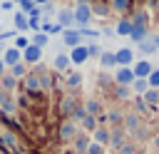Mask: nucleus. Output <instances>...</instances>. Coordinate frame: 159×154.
<instances>
[{
    "label": "nucleus",
    "mask_w": 159,
    "mask_h": 154,
    "mask_svg": "<svg viewBox=\"0 0 159 154\" xmlns=\"http://www.w3.org/2000/svg\"><path fill=\"white\" fill-rule=\"evenodd\" d=\"M47 42H50V35H45V32H35L32 35V40H30V45H35V47H47Z\"/></svg>",
    "instance_id": "obj_25"
},
{
    "label": "nucleus",
    "mask_w": 159,
    "mask_h": 154,
    "mask_svg": "<svg viewBox=\"0 0 159 154\" xmlns=\"http://www.w3.org/2000/svg\"><path fill=\"white\" fill-rule=\"evenodd\" d=\"M2 142H5V147H7L10 152H22V144L17 142V134H15V132H5V134H2Z\"/></svg>",
    "instance_id": "obj_12"
},
{
    "label": "nucleus",
    "mask_w": 159,
    "mask_h": 154,
    "mask_svg": "<svg viewBox=\"0 0 159 154\" xmlns=\"http://www.w3.org/2000/svg\"><path fill=\"white\" fill-rule=\"evenodd\" d=\"M117 154H137V144H134V142H124V144L117 149Z\"/></svg>",
    "instance_id": "obj_34"
},
{
    "label": "nucleus",
    "mask_w": 159,
    "mask_h": 154,
    "mask_svg": "<svg viewBox=\"0 0 159 154\" xmlns=\"http://www.w3.org/2000/svg\"><path fill=\"white\" fill-rule=\"evenodd\" d=\"M109 144L114 147V152L124 144V129H122V127H117L114 132H109Z\"/></svg>",
    "instance_id": "obj_18"
},
{
    "label": "nucleus",
    "mask_w": 159,
    "mask_h": 154,
    "mask_svg": "<svg viewBox=\"0 0 159 154\" xmlns=\"http://www.w3.org/2000/svg\"><path fill=\"white\" fill-rule=\"evenodd\" d=\"M67 57H70V65H82V62H87V60H89V57H87V47H84V45L72 47V52H70Z\"/></svg>",
    "instance_id": "obj_7"
},
{
    "label": "nucleus",
    "mask_w": 159,
    "mask_h": 154,
    "mask_svg": "<svg viewBox=\"0 0 159 154\" xmlns=\"http://www.w3.org/2000/svg\"><path fill=\"white\" fill-rule=\"evenodd\" d=\"M0 154H10V149H7L5 142H2V137H0Z\"/></svg>",
    "instance_id": "obj_45"
},
{
    "label": "nucleus",
    "mask_w": 159,
    "mask_h": 154,
    "mask_svg": "<svg viewBox=\"0 0 159 154\" xmlns=\"http://www.w3.org/2000/svg\"><path fill=\"white\" fill-rule=\"evenodd\" d=\"M99 65L102 67H114V52H102L99 55Z\"/></svg>",
    "instance_id": "obj_32"
},
{
    "label": "nucleus",
    "mask_w": 159,
    "mask_h": 154,
    "mask_svg": "<svg viewBox=\"0 0 159 154\" xmlns=\"http://www.w3.org/2000/svg\"><path fill=\"white\" fill-rule=\"evenodd\" d=\"M82 109H84L89 117H99V102H97V99H89V102H87Z\"/></svg>",
    "instance_id": "obj_27"
},
{
    "label": "nucleus",
    "mask_w": 159,
    "mask_h": 154,
    "mask_svg": "<svg viewBox=\"0 0 159 154\" xmlns=\"http://www.w3.org/2000/svg\"><path fill=\"white\" fill-rule=\"evenodd\" d=\"M119 99H124V97H129V87H117V92H114Z\"/></svg>",
    "instance_id": "obj_44"
},
{
    "label": "nucleus",
    "mask_w": 159,
    "mask_h": 154,
    "mask_svg": "<svg viewBox=\"0 0 159 154\" xmlns=\"http://www.w3.org/2000/svg\"><path fill=\"white\" fill-rule=\"evenodd\" d=\"M47 2H50V0H32V5H35V7H45Z\"/></svg>",
    "instance_id": "obj_46"
},
{
    "label": "nucleus",
    "mask_w": 159,
    "mask_h": 154,
    "mask_svg": "<svg viewBox=\"0 0 159 154\" xmlns=\"http://www.w3.org/2000/svg\"><path fill=\"white\" fill-rule=\"evenodd\" d=\"M142 99L147 102L149 109H157V107H159V89H147V92L142 94Z\"/></svg>",
    "instance_id": "obj_15"
},
{
    "label": "nucleus",
    "mask_w": 159,
    "mask_h": 154,
    "mask_svg": "<svg viewBox=\"0 0 159 154\" xmlns=\"http://www.w3.org/2000/svg\"><path fill=\"white\" fill-rule=\"evenodd\" d=\"M157 15H159V0H157Z\"/></svg>",
    "instance_id": "obj_49"
},
{
    "label": "nucleus",
    "mask_w": 159,
    "mask_h": 154,
    "mask_svg": "<svg viewBox=\"0 0 159 154\" xmlns=\"http://www.w3.org/2000/svg\"><path fill=\"white\" fill-rule=\"evenodd\" d=\"M80 129H87V132H94V129H97V119L87 114V117H84V119L80 122Z\"/></svg>",
    "instance_id": "obj_30"
},
{
    "label": "nucleus",
    "mask_w": 159,
    "mask_h": 154,
    "mask_svg": "<svg viewBox=\"0 0 159 154\" xmlns=\"http://www.w3.org/2000/svg\"><path fill=\"white\" fill-rule=\"evenodd\" d=\"M15 2L20 5V12H25V15H27V12L35 7V5H32V0H15Z\"/></svg>",
    "instance_id": "obj_38"
},
{
    "label": "nucleus",
    "mask_w": 159,
    "mask_h": 154,
    "mask_svg": "<svg viewBox=\"0 0 159 154\" xmlns=\"http://www.w3.org/2000/svg\"><path fill=\"white\" fill-rule=\"evenodd\" d=\"M129 40H132V42H142V40H147V27H137V25H132Z\"/></svg>",
    "instance_id": "obj_24"
},
{
    "label": "nucleus",
    "mask_w": 159,
    "mask_h": 154,
    "mask_svg": "<svg viewBox=\"0 0 159 154\" xmlns=\"http://www.w3.org/2000/svg\"><path fill=\"white\" fill-rule=\"evenodd\" d=\"M10 75L17 79V77H25V75H27V70H25V65H22V62H17V65H12V72H10Z\"/></svg>",
    "instance_id": "obj_36"
},
{
    "label": "nucleus",
    "mask_w": 159,
    "mask_h": 154,
    "mask_svg": "<svg viewBox=\"0 0 159 154\" xmlns=\"http://www.w3.org/2000/svg\"><path fill=\"white\" fill-rule=\"evenodd\" d=\"M137 45H139V50H142L144 55H152V52H157V45H154L149 37H147V40H142V42H137Z\"/></svg>",
    "instance_id": "obj_28"
},
{
    "label": "nucleus",
    "mask_w": 159,
    "mask_h": 154,
    "mask_svg": "<svg viewBox=\"0 0 159 154\" xmlns=\"http://www.w3.org/2000/svg\"><path fill=\"white\" fill-rule=\"evenodd\" d=\"M60 35H62V42H65L67 47H77V45H80V40H82V35H80V30H77V27L62 30Z\"/></svg>",
    "instance_id": "obj_6"
},
{
    "label": "nucleus",
    "mask_w": 159,
    "mask_h": 154,
    "mask_svg": "<svg viewBox=\"0 0 159 154\" xmlns=\"http://www.w3.org/2000/svg\"><path fill=\"white\" fill-rule=\"evenodd\" d=\"M77 134H80V127H77L72 119H65V122L60 124V139H62V142H72Z\"/></svg>",
    "instance_id": "obj_4"
},
{
    "label": "nucleus",
    "mask_w": 159,
    "mask_h": 154,
    "mask_svg": "<svg viewBox=\"0 0 159 154\" xmlns=\"http://www.w3.org/2000/svg\"><path fill=\"white\" fill-rule=\"evenodd\" d=\"M0 87H2V92H12L15 87H17V79L12 77V75H0Z\"/></svg>",
    "instance_id": "obj_22"
},
{
    "label": "nucleus",
    "mask_w": 159,
    "mask_h": 154,
    "mask_svg": "<svg viewBox=\"0 0 159 154\" xmlns=\"http://www.w3.org/2000/svg\"><path fill=\"white\" fill-rule=\"evenodd\" d=\"M20 55H22V60H25L27 65H35V62H40V57H42V50H40V47H35V45H30V47H25Z\"/></svg>",
    "instance_id": "obj_10"
},
{
    "label": "nucleus",
    "mask_w": 159,
    "mask_h": 154,
    "mask_svg": "<svg viewBox=\"0 0 159 154\" xmlns=\"http://www.w3.org/2000/svg\"><path fill=\"white\" fill-rule=\"evenodd\" d=\"M67 84L70 87H80L82 84V72H77V70L75 72H67Z\"/></svg>",
    "instance_id": "obj_29"
},
{
    "label": "nucleus",
    "mask_w": 159,
    "mask_h": 154,
    "mask_svg": "<svg viewBox=\"0 0 159 154\" xmlns=\"http://www.w3.org/2000/svg\"><path fill=\"white\" fill-rule=\"evenodd\" d=\"M109 7H112L114 12H124V10L129 7V0H112V2H109Z\"/></svg>",
    "instance_id": "obj_33"
},
{
    "label": "nucleus",
    "mask_w": 159,
    "mask_h": 154,
    "mask_svg": "<svg viewBox=\"0 0 159 154\" xmlns=\"http://www.w3.org/2000/svg\"><path fill=\"white\" fill-rule=\"evenodd\" d=\"M0 94H2V87H0Z\"/></svg>",
    "instance_id": "obj_51"
},
{
    "label": "nucleus",
    "mask_w": 159,
    "mask_h": 154,
    "mask_svg": "<svg viewBox=\"0 0 159 154\" xmlns=\"http://www.w3.org/2000/svg\"><path fill=\"white\" fill-rule=\"evenodd\" d=\"M122 117H124V114H119V112H109V114H104V119H109L112 124H119Z\"/></svg>",
    "instance_id": "obj_40"
},
{
    "label": "nucleus",
    "mask_w": 159,
    "mask_h": 154,
    "mask_svg": "<svg viewBox=\"0 0 159 154\" xmlns=\"http://www.w3.org/2000/svg\"><path fill=\"white\" fill-rule=\"evenodd\" d=\"M0 32H2V25H0Z\"/></svg>",
    "instance_id": "obj_50"
},
{
    "label": "nucleus",
    "mask_w": 159,
    "mask_h": 154,
    "mask_svg": "<svg viewBox=\"0 0 159 154\" xmlns=\"http://www.w3.org/2000/svg\"><path fill=\"white\" fill-rule=\"evenodd\" d=\"M112 79H114V84H117V87H129L137 77H134L132 67H119V70H117V75H114Z\"/></svg>",
    "instance_id": "obj_3"
},
{
    "label": "nucleus",
    "mask_w": 159,
    "mask_h": 154,
    "mask_svg": "<svg viewBox=\"0 0 159 154\" xmlns=\"http://www.w3.org/2000/svg\"><path fill=\"white\" fill-rule=\"evenodd\" d=\"M124 132H127L129 137H139V132H142V119H139L137 112L124 114Z\"/></svg>",
    "instance_id": "obj_2"
},
{
    "label": "nucleus",
    "mask_w": 159,
    "mask_h": 154,
    "mask_svg": "<svg viewBox=\"0 0 159 154\" xmlns=\"http://www.w3.org/2000/svg\"><path fill=\"white\" fill-rule=\"evenodd\" d=\"M25 89L27 92H40V75H25Z\"/></svg>",
    "instance_id": "obj_19"
},
{
    "label": "nucleus",
    "mask_w": 159,
    "mask_h": 154,
    "mask_svg": "<svg viewBox=\"0 0 159 154\" xmlns=\"http://www.w3.org/2000/svg\"><path fill=\"white\" fill-rule=\"evenodd\" d=\"M99 55H102L99 45H89V47H87V57H99Z\"/></svg>",
    "instance_id": "obj_41"
},
{
    "label": "nucleus",
    "mask_w": 159,
    "mask_h": 154,
    "mask_svg": "<svg viewBox=\"0 0 159 154\" xmlns=\"http://www.w3.org/2000/svg\"><path fill=\"white\" fill-rule=\"evenodd\" d=\"M147 84H149V89H159V67L149 72V77H147Z\"/></svg>",
    "instance_id": "obj_31"
},
{
    "label": "nucleus",
    "mask_w": 159,
    "mask_h": 154,
    "mask_svg": "<svg viewBox=\"0 0 159 154\" xmlns=\"http://www.w3.org/2000/svg\"><path fill=\"white\" fill-rule=\"evenodd\" d=\"M12 25H15V30H17V32L30 30V27H27V15H25V12H20V10L12 15Z\"/></svg>",
    "instance_id": "obj_16"
},
{
    "label": "nucleus",
    "mask_w": 159,
    "mask_h": 154,
    "mask_svg": "<svg viewBox=\"0 0 159 154\" xmlns=\"http://www.w3.org/2000/svg\"><path fill=\"white\" fill-rule=\"evenodd\" d=\"M129 87H132V89L137 92V97H142V94H144V92L149 89V84H147V79H134V82H132Z\"/></svg>",
    "instance_id": "obj_26"
},
{
    "label": "nucleus",
    "mask_w": 159,
    "mask_h": 154,
    "mask_svg": "<svg viewBox=\"0 0 159 154\" xmlns=\"http://www.w3.org/2000/svg\"><path fill=\"white\" fill-rule=\"evenodd\" d=\"M132 60H134V50H132V47H119V50L114 52V65H117V67H129Z\"/></svg>",
    "instance_id": "obj_5"
},
{
    "label": "nucleus",
    "mask_w": 159,
    "mask_h": 154,
    "mask_svg": "<svg viewBox=\"0 0 159 154\" xmlns=\"http://www.w3.org/2000/svg\"><path fill=\"white\" fill-rule=\"evenodd\" d=\"M0 109L7 112V114H15V112H17V102H15V97L7 94V92H2V94H0Z\"/></svg>",
    "instance_id": "obj_11"
},
{
    "label": "nucleus",
    "mask_w": 159,
    "mask_h": 154,
    "mask_svg": "<svg viewBox=\"0 0 159 154\" xmlns=\"http://www.w3.org/2000/svg\"><path fill=\"white\" fill-rule=\"evenodd\" d=\"M57 25H60L62 30H70V27L75 25V15H72V10L62 7V10L57 12Z\"/></svg>",
    "instance_id": "obj_9"
},
{
    "label": "nucleus",
    "mask_w": 159,
    "mask_h": 154,
    "mask_svg": "<svg viewBox=\"0 0 159 154\" xmlns=\"http://www.w3.org/2000/svg\"><path fill=\"white\" fill-rule=\"evenodd\" d=\"M152 70H154V67L149 65V60H139V62H134V67H132V72H134L137 79H147Z\"/></svg>",
    "instance_id": "obj_8"
},
{
    "label": "nucleus",
    "mask_w": 159,
    "mask_h": 154,
    "mask_svg": "<svg viewBox=\"0 0 159 154\" xmlns=\"http://www.w3.org/2000/svg\"><path fill=\"white\" fill-rule=\"evenodd\" d=\"M20 57H22V55H20V50L7 47V50H5V55H2V65H10V67H12V65H17V62H20Z\"/></svg>",
    "instance_id": "obj_14"
},
{
    "label": "nucleus",
    "mask_w": 159,
    "mask_h": 154,
    "mask_svg": "<svg viewBox=\"0 0 159 154\" xmlns=\"http://www.w3.org/2000/svg\"><path fill=\"white\" fill-rule=\"evenodd\" d=\"M107 10H109V7H107V5H97V12H99V15H104V12H107Z\"/></svg>",
    "instance_id": "obj_47"
},
{
    "label": "nucleus",
    "mask_w": 159,
    "mask_h": 154,
    "mask_svg": "<svg viewBox=\"0 0 159 154\" xmlns=\"http://www.w3.org/2000/svg\"><path fill=\"white\" fill-rule=\"evenodd\" d=\"M2 70H5V65H2V60H0V75H2Z\"/></svg>",
    "instance_id": "obj_48"
},
{
    "label": "nucleus",
    "mask_w": 159,
    "mask_h": 154,
    "mask_svg": "<svg viewBox=\"0 0 159 154\" xmlns=\"http://www.w3.org/2000/svg\"><path fill=\"white\" fill-rule=\"evenodd\" d=\"M114 32L119 35V37H129V32H132V20H127V17H122L117 25H114Z\"/></svg>",
    "instance_id": "obj_17"
},
{
    "label": "nucleus",
    "mask_w": 159,
    "mask_h": 154,
    "mask_svg": "<svg viewBox=\"0 0 159 154\" xmlns=\"http://www.w3.org/2000/svg\"><path fill=\"white\" fill-rule=\"evenodd\" d=\"M92 139H94V144H99V147L109 144V129H107V127H97V129L92 132Z\"/></svg>",
    "instance_id": "obj_13"
},
{
    "label": "nucleus",
    "mask_w": 159,
    "mask_h": 154,
    "mask_svg": "<svg viewBox=\"0 0 159 154\" xmlns=\"http://www.w3.org/2000/svg\"><path fill=\"white\" fill-rule=\"evenodd\" d=\"M52 67H55V70H60V72H65V70L70 67V57H67V55H62V52H57V55H55V60H52Z\"/></svg>",
    "instance_id": "obj_23"
},
{
    "label": "nucleus",
    "mask_w": 159,
    "mask_h": 154,
    "mask_svg": "<svg viewBox=\"0 0 159 154\" xmlns=\"http://www.w3.org/2000/svg\"><path fill=\"white\" fill-rule=\"evenodd\" d=\"M25 47H30V40L25 37V35H15V50H25Z\"/></svg>",
    "instance_id": "obj_35"
},
{
    "label": "nucleus",
    "mask_w": 159,
    "mask_h": 154,
    "mask_svg": "<svg viewBox=\"0 0 159 154\" xmlns=\"http://www.w3.org/2000/svg\"><path fill=\"white\" fill-rule=\"evenodd\" d=\"M112 82H114L112 75H99V77H97V84H99V87H109Z\"/></svg>",
    "instance_id": "obj_39"
},
{
    "label": "nucleus",
    "mask_w": 159,
    "mask_h": 154,
    "mask_svg": "<svg viewBox=\"0 0 159 154\" xmlns=\"http://www.w3.org/2000/svg\"><path fill=\"white\" fill-rule=\"evenodd\" d=\"M27 27L35 30V32H40V27H42V17H27Z\"/></svg>",
    "instance_id": "obj_37"
},
{
    "label": "nucleus",
    "mask_w": 159,
    "mask_h": 154,
    "mask_svg": "<svg viewBox=\"0 0 159 154\" xmlns=\"http://www.w3.org/2000/svg\"><path fill=\"white\" fill-rule=\"evenodd\" d=\"M75 109H77V102H75L72 97H65L62 104H60V114H62V117H70Z\"/></svg>",
    "instance_id": "obj_20"
},
{
    "label": "nucleus",
    "mask_w": 159,
    "mask_h": 154,
    "mask_svg": "<svg viewBox=\"0 0 159 154\" xmlns=\"http://www.w3.org/2000/svg\"><path fill=\"white\" fill-rule=\"evenodd\" d=\"M72 15H75L77 30H82V27H87V25L92 22V10H89V5H84V2H77V7L72 10Z\"/></svg>",
    "instance_id": "obj_1"
},
{
    "label": "nucleus",
    "mask_w": 159,
    "mask_h": 154,
    "mask_svg": "<svg viewBox=\"0 0 159 154\" xmlns=\"http://www.w3.org/2000/svg\"><path fill=\"white\" fill-rule=\"evenodd\" d=\"M84 154H104V152H102V147H99V144H89Z\"/></svg>",
    "instance_id": "obj_43"
},
{
    "label": "nucleus",
    "mask_w": 159,
    "mask_h": 154,
    "mask_svg": "<svg viewBox=\"0 0 159 154\" xmlns=\"http://www.w3.org/2000/svg\"><path fill=\"white\" fill-rule=\"evenodd\" d=\"M72 142H75V152H77V154H84L87 147H89V137H87V134H77Z\"/></svg>",
    "instance_id": "obj_21"
},
{
    "label": "nucleus",
    "mask_w": 159,
    "mask_h": 154,
    "mask_svg": "<svg viewBox=\"0 0 159 154\" xmlns=\"http://www.w3.org/2000/svg\"><path fill=\"white\" fill-rule=\"evenodd\" d=\"M134 107H137L139 112H149V107H147V102H144L142 97H134Z\"/></svg>",
    "instance_id": "obj_42"
}]
</instances>
